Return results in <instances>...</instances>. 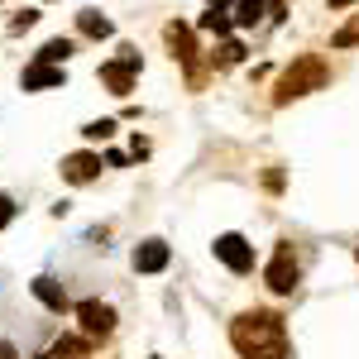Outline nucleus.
Returning <instances> with one entry per match:
<instances>
[{"label":"nucleus","instance_id":"nucleus-5","mask_svg":"<svg viewBox=\"0 0 359 359\" xmlns=\"http://www.w3.org/2000/svg\"><path fill=\"white\" fill-rule=\"evenodd\" d=\"M77 316H82V335L86 340H106V335L115 331V306H106V302H82Z\"/></svg>","mask_w":359,"mask_h":359},{"label":"nucleus","instance_id":"nucleus-15","mask_svg":"<svg viewBox=\"0 0 359 359\" xmlns=\"http://www.w3.org/2000/svg\"><path fill=\"white\" fill-rule=\"evenodd\" d=\"M86 355H91V350H86V340H72V335H67V340H57L43 359H86Z\"/></svg>","mask_w":359,"mask_h":359},{"label":"nucleus","instance_id":"nucleus-2","mask_svg":"<svg viewBox=\"0 0 359 359\" xmlns=\"http://www.w3.org/2000/svg\"><path fill=\"white\" fill-rule=\"evenodd\" d=\"M326 82H331V67H326L316 53H302L287 72H283V77H278L273 106H287V101H297V96H306V91H321Z\"/></svg>","mask_w":359,"mask_h":359},{"label":"nucleus","instance_id":"nucleus-1","mask_svg":"<svg viewBox=\"0 0 359 359\" xmlns=\"http://www.w3.org/2000/svg\"><path fill=\"white\" fill-rule=\"evenodd\" d=\"M230 345L245 359H287V331H283V316L273 311H245L230 321Z\"/></svg>","mask_w":359,"mask_h":359},{"label":"nucleus","instance_id":"nucleus-19","mask_svg":"<svg viewBox=\"0 0 359 359\" xmlns=\"http://www.w3.org/2000/svg\"><path fill=\"white\" fill-rule=\"evenodd\" d=\"M82 135H86V139H111V135H115V120H96V125H86Z\"/></svg>","mask_w":359,"mask_h":359},{"label":"nucleus","instance_id":"nucleus-16","mask_svg":"<svg viewBox=\"0 0 359 359\" xmlns=\"http://www.w3.org/2000/svg\"><path fill=\"white\" fill-rule=\"evenodd\" d=\"M67 57H72V39H48L39 62H67Z\"/></svg>","mask_w":359,"mask_h":359},{"label":"nucleus","instance_id":"nucleus-4","mask_svg":"<svg viewBox=\"0 0 359 359\" xmlns=\"http://www.w3.org/2000/svg\"><path fill=\"white\" fill-rule=\"evenodd\" d=\"M269 287L273 292H292L297 287V278H302V269H297V259H292V245H278V254H273V264H269Z\"/></svg>","mask_w":359,"mask_h":359},{"label":"nucleus","instance_id":"nucleus-11","mask_svg":"<svg viewBox=\"0 0 359 359\" xmlns=\"http://www.w3.org/2000/svg\"><path fill=\"white\" fill-rule=\"evenodd\" d=\"M230 10H235L230 0H211V5H206V15H201V29H206V34H225V29L235 25V15H230Z\"/></svg>","mask_w":359,"mask_h":359},{"label":"nucleus","instance_id":"nucleus-17","mask_svg":"<svg viewBox=\"0 0 359 359\" xmlns=\"http://www.w3.org/2000/svg\"><path fill=\"white\" fill-rule=\"evenodd\" d=\"M331 43H335V48H355V43H359V15H355V20H350L345 29H335Z\"/></svg>","mask_w":359,"mask_h":359},{"label":"nucleus","instance_id":"nucleus-3","mask_svg":"<svg viewBox=\"0 0 359 359\" xmlns=\"http://www.w3.org/2000/svg\"><path fill=\"white\" fill-rule=\"evenodd\" d=\"M135 72H139V53L135 48H120L115 62H101V82L111 86L115 96H130V91H135Z\"/></svg>","mask_w":359,"mask_h":359},{"label":"nucleus","instance_id":"nucleus-12","mask_svg":"<svg viewBox=\"0 0 359 359\" xmlns=\"http://www.w3.org/2000/svg\"><path fill=\"white\" fill-rule=\"evenodd\" d=\"M34 297L43 306H53V311H67V292L57 287L53 278H34Z\"/></svg>","mask_w":359,"mask_h":359},{"label":"nucleus","instance_id":"nucleus-13","mask_svg":"<svg viewBox=\"0 0 359 359\" xmlns=\"http://www.w3.org/2000/svg\"><path fill=\"white\" fill-rule=\"evenodd\" d=\"M77 29H82L86 39H106V34H111V20H106L101 10H82V15H77Z\"/></svg>","mask_w":359,"mask_h":359},{"label":"nucleus","instance_id":"nucleus-6","mask_svg":"<svg viewBox=\"0 0 359 359\" xmlns=\"http://www.w3.org/2000/svg\"><path fill=\"white\" fill-rule=\"evenodd\" d=\"M216 259H221L230 273H249V269H254V249H249L240 235H221V240H216Z\"/></svg>","mask_w":359,"mask_h":359},{"label":"nucleus","instance_id":"nucleus-20","mask_svg":"<svg viewBox=\"0 0 359 359\" xmlns=\"http://www.w3.org/2000/svg\"><path fill=\"white\" fill-rule=\"evenodd\" d=\"M10 216H15V201H10V196H0V230L10 225Z\"/></svg>","mask_w":359,"mask_h":359},{"label":"nucleus","instance_id":"nucleus-7","mask_svg":"<svg viewBox=\"0 0 359 359\" xmlns=\"http://www.w3.org/2000/svg\"><path fill=\"white\" fill-rule=\"evenodd\" d=\"M168 43H172V57H182V62L192 67V86H196V82H201V62H196V48H192L187 25H168Z\"/></svg>","mask_w":359,"mask_h":359},{"label":"nucleus","instance_id":"nucleus-9","mask_svg":"<svg viewBox=\"0 0 359 359\" xmlns=\"http://www.w3.org/2000/svg\"><path fill=\"white\" fill-rule=\"evenodd\" d=\"M96 172H101V158H96V154H72V158L62 163V177H67V182H77V187L91 182Z\"/></svg>","mask_w":359,"mask_h":359},{"label":"nucleus","instance_id":"nucleus-14","mask_svg":"<svg viewBox=\"0 0 359 359\" xmlns=\"http://www.w3.org/2000/svg\"><path fill=\"white\" fill-rule=\"evenodd\" d=\"M235 10H240V15H235V25L254 29V25H259V20H264V10H269V0H240Z\"/></svg>","mask_w":359,"mask_h":359},{"label":"nucleus","instance_id":"nucleus-10","mask_svg":"<svg viewBox=\"0 0 359 359\" xmlns=\"http://www.w3.org/2000/svg\"><path fill=\"white\" fill-rule=\"evenodd\" d=\"M135 269H139V273H158V269H168V245H163V240L139 245L135 249Z\"/></svg>","mask_w":359,"mask_h":359},{"label":"nucleus","instance_id":"nucleus-8","mask_svg":"<svg viewBox=\"0 0 359 359\" xmlns=\"http://www.w3.org/2000/svg\"><path fill=\"white\" fill-rule=\"evenodd\" d=\"M43 86H62V67H57V62H29L25 67V91H43Z\"/></svg>","mask_w":359,"mask_h":359},{"label":"nucleus","instance_id":"nucleus-18","mask_svg":"<svg viewBox=\"0 0 359 359\" xmlns=\"http://www.w3.org/2000/svg\"><path fill=\"white\" fill-rule=\"evenodd\" d=\"M240 57H245V48H240V43L230 39V43H221V53H216V62H221V67H235Z\"/></svg>","mask_w":359,"mask_h":359}]
</instances>
